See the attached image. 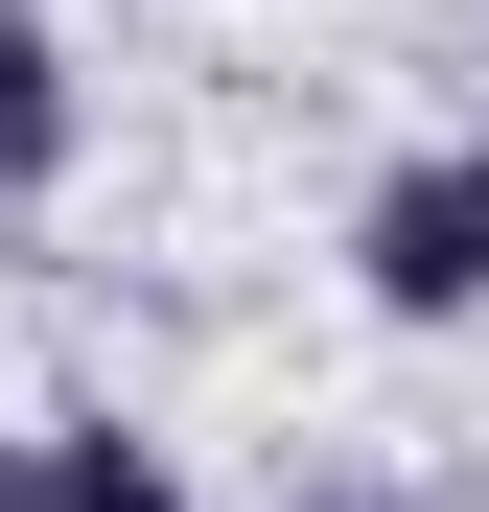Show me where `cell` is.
I'll return each mask as SVG.
<instances>
[{"instance_id":"obj_1","label":"cell","mask_w":489,"mask_h":512,"mask_svg":"<svg viewBox=\"0 0 489 512\" xmlns=\"http://www.w3.org/2000/svg\"><path fill=\"white\" fill-rule=\"evenodd\" d=\"M350 280H373V326H489V140L373 163V210H350Z\"/></svg>"},{"instance_id":"obj_2","label":"cell","mask_w":489,"mask_h":512,"mask_svg":"<svg viewBox=\"0 0 489 512\" xmlns=\"http://www.w3.org/2000/svg\"><path fill=\"white\" fill-rule=\"evenodd\" d=\"M70 140H94V94H70L47 0H0V187H70Z\"/></svg>"},{"instance_id":"obj_3","label":"cell","mask_w":489,"mask_h":512,"mask_svg":"<svg viewBox=\"0 0 489 512\" xmlns=\"http://www.w3.org/2000/svg\"><path fill=\"white\" fill-rule=\"evenodd\" d=\"M24 512H187V466H163L140 419H47V443H24Z\"/></svg>"},{"instance_id":"obj_4","label":"cell","mask_w":489,"mask_h":512,"mask_svg":"<svg viewBox=\"0 0 489 512\" xmlns=\"http://www.w3.org/2000/svg\"><path fill=\"white\" fill-rule=\"evenodd\" d=\"M303 512H396V489H303Z\"/></svg>"}]
</instances>
